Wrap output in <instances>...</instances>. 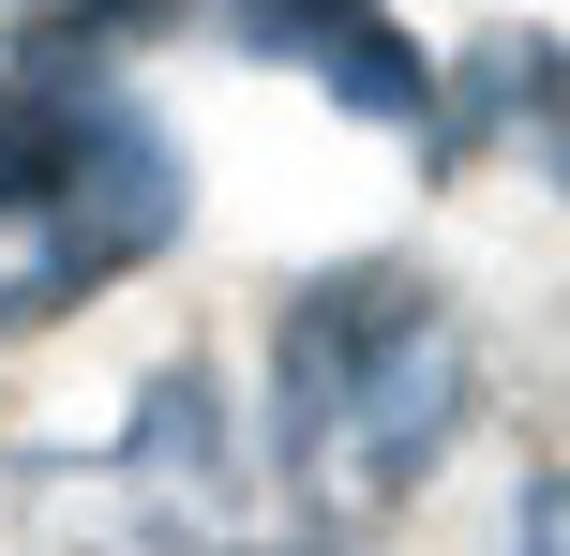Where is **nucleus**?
<instances>
[{"mask_svg": "<svg viewBox=\"0 0 570 556\" xmlns=\"http://www.w3.org/2000/svg\"><path fill=\"white\" fill-rule=\"evenodd\" d=\"M481 421V331L421 256H331L315 286H285L271 316V407H256V467L285 481V511L331 542L391 527Z\"/></svg>", "mask_w": 570, "mask_h": 556, "instance_id": "1", "label": "nucleus"}, {"mask_svg": "<svg viewBox=\"0 0 570 556\" xmlns=\"http://www.w3.org/2000/svg\"><path fill=\"white\" fill-rule=\"evenodd\" d=\"M495 556H570V467H541L511 497V542H495Z\"/></svg>", "mask_w": 570, "mask_h": 556, "instance_id": "6", "label": "nucleus"}, {"mask_svg": "<svg viewBox=\"0 0 570 556\" xmlns=\"http://www.w3.org/2000/svg\"><path fill=\"white\" fill-rule=\"evenodd\" d=\"M180 136L120 60H0V331H60L180 241Z\"/></svg>", "mask_w": 570, "mask_h": 556, "instance_id": "2", "label": "nucleus"}, {"mask_svg": "<svg viewBox=\"0 0 570 556\" xmlns=\"http://www.w3.org/2000/svg\"><path fill=\"white\" fill-rule=\"evenodd\" d=\"M166 30L256 60V76H301L331 120H375L391 150L451 166V106H435V60L391 0H166Z\"/></svg>", "mask_w": 570, "mask_h": 556, "instance_id": "4", "label": "nucleus"}, {"mask_svg": "<svg viewBox=\"0 0 570 556\" xmlns=\"http://www.w3.org/2000/svg\"><path fill=\"white\" fill-rule=\"evenodd\" d=\"M16 527H30V556H240V527H256V451L226 421V377L210 361H166V377L120 391L106 437L30 451L16 467Z\"/></svg>", "mask_w": 570, "mask_h": 556, "instance_id": "3", "label": "nucleus"}, {"mask_svg": "<svg viewBox=\"0 0 570 556\" xmlns=\"http://www.w3.org/2000/svg\"><path fill=\"white\" fill-rule=\"evenodd\" d=\"M435 106H451V166H525L541 196H570V46L541 16H495L435 76Z\"/></svg>", "mask_w": 570, "mask_h": 556, "instance_id": "5", "label": "nucleus"}]
</instances>
